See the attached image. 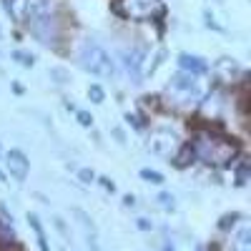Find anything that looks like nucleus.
I'll use <instances>...</instances> for the list:
<instances>
[{"label":"nucleus","mask_w":251,"mask_h":251,"mask_svg":"<svg viewBox=\"0 0 251 251\" xmlns=\"http://www.w3.org/2000/svg\"><path fill=\"white\" fill-rule=\"evenodd\" d=\"M188 151L194 153V158L208 166H226L236 156V143L224 136H216L211 131H199L194 133L191 143H188Z\"/></svg>","instance_id":"nucleus-1"},{"label":"nucleus","mask_w":251,"mask_h":251,"mask_svg":"<svg viewBox=\"0 0 251 251\" xmlns=\"http://www.w3.org/2000/svg\"><path fill=\"white\" fill-rule=\"evenodd\" d=\"M78 60H80V68L88 71L91 75H98V78H113L116 73V63L113 58L108 55L106 48H100L96 40H86L78 50Z\"/></svg>","instance_id":"nucleus-2"},{"label":"nucleus","mask_w":251,"mask_h":251,"mask_svg":"<svg viewBox=\"0 0 251 251\" xmlns=\"http://www.w3.org/2000/svg\"><path fill=\"white\" fill-rule=\"evenodd\" d=\"M163 3L161 0H116V13L126 20H136V23H146V20H156L163 15Z\"/></svg>","instance_id":"nucleus-3"},{"label":"nucleus","mask_w":251,"mask_h":251,"mask_svg":"<svg viewBox=\"0 0 251 251\" xmlns=\"http://www.w3.org/2000/svg\"><path fill=\"white\" fill-rule=\"evenodd\" d=\"M149 149L163 158H176L181 151V141L174 131L169 128H156L149 133Z\"/></svg>","instance_id":"nucleus-4"},{"label":"nucleus","mask_w":251,"mask_h":251,"mask_svg":"<svg viewBox=\"0 0 251 251\" xmlns=\"http://www.w3.org/2000/svg\"><path fill=\"white\" fill-rule=\"evenodd\" d=\"M28 28L43 46H55L60 40V20L55 15H50V13L35 18L33 23H28Z\"/></svg>","instance_id":"nucleus-5"},{"label":"nucleus","mask_w":251,"mask_h":251,"mask_svg":"<svg viewBox=\"0 0 251 251\" xmlns=\"http://www.w3.org/2000/svg\"><path fill=\"white\" fill-rule=\"evenodd\" d=\"M244 68L239 66V63L234 58H221L216 60V66H214V78L219 86H234V83H239L244 78Z\"/></svg>","instance_id":"nucleus-6"},{"label":"nucleus","mask_w":251,"mask_h":251,"mask_svg":"<svg viewBox=\"0 0 251 251\" xmlns=\"http://www.w3.org/2000/svg\"><path fill=\"white\" fill-rule=\"evenodd\" d=\"M5 169H8V174L20 183V181H25V176H28V171H30V161H28V156L23 153V151H8L5 156Z\"/></svg>","instance_id":"nucleus-7"},{"label":"nucleus","mask_w":251,"mask_h":251,"mask_svg":"<svg viewBox=\"0 0 251 251\" xmlns=\"http://www.w3.org/2000/svg\"><path fill=\"white\" fill-rule=\"evenodd\" d=\"M178 63H181V68L188 73V75H203L208 71V63L199 55H188V53H181L178 55Z\"/></svg>","instance_id":"nucleus-8"},{"label":"nucleus","mask_w":251,"mask_h":251,"mask_svg":"<svg viewBox=\"0 0 251 251\" xmlns=\"http://www.w3.org/2000/svg\"><path fill=\"white\" fill-rule=\"evenodd\" d=\"M231 251H251V231L246 221H241V226L231 234Z\"/></svg>","instance_id":"nucleus-9"},{"label":"nucleus","mask_w":251,"mask_h":251,"mask_svg":"<svg viewBox=\"0 0 251 251\" xmlns=\"http://www.w3.org/2000/svg\"><path fill=\"white\" fill-rule=\"evenodd\" d=\"M221 106H224V100H221V96H219L216 91L201 100V111H203V116H206V118H219Z\"/></svg>","instance_id":"nucleus-10"},{"label":"nucleus","mask_w":251,"mask_h":251,"mask_svg":"<svg viewBox=\"0 0 251 251\" xmlns=\"http://www.w3.org/2000/svg\"><path fill=\"white\" fill-rule=\"evenodd\" d=\"M5 10L15 23H25L28 18V0H5Z\"/></svg>","instance_id":"nucleus-11"},{"label":"nucleus","mask_w":251,"mask_h":251,"mask_svg":"<svg viewBox=\"0 0 251 251\" xmlns=\"http://www.w3.org/2000/svg\"><path fill=\"white\" fill-rule=\"evenodd\" d=\"M28 221H30V228L35 231V239H38L40 251H50V249H48V241H46V231H43V226H40L38 216H35V214H30V216H28Z\"/></svg>","instance_id":"nucleus-12"},{"label":"nucleus","mask_w":251,"mask_h":251,"mask_svg":"<svg viewBox=\"0 0 251 251\" xmlns=\"http://www.w3.org/2000/svg\"><path fill=\"white\" fill-rule=\"evenodd\" d=\"M166 58V50H158L153 58H149V63H141V66H143V75H151L158 66H161V60Z\"/></svg>","instance_id":"nucleus-13"},{"label":"nucleus","mask_w":251,"mask_h":251,"mask_svg":"<svg viewBox=\"0 0 251 251\" xmlns=\"http://www.w3.org/2000/svg\"><path fill=\"white\" fill-rule=\"evenodd\" d=\"M50 78H55V86H66L71 80V73L66 68H50Z\"/></svg>","instance_id":"nucleus-14"},{"label":"nucleus","mask_w":251,"mask_h":251,"mask_svg":"<svg viewBox=\"0 0 251 251\" xmlns=\"http://www.w3.org/2000/svg\"><path fill=\"white\" fill-rule=\"evenodd\" d=\"M13 58H15L23 68H33V63H35V58H33L30 53H25V50H15V53H13Z\"/></svg>","instance_id":"nucleus-15"},{"label":"nucleus","mask_w":251,"mask_h":251,"mask_svg":"<svg viewBox=\"0 0 251 251\" xmlns=\"http://www.w3.org/2000/svg\"><path fill=\"white\" fill-rule=\"evenodd\" d=\"M141 178H146L149 183H163V176L158 174V171H151V169H141Z\"/></svg>","instance_id":"nucleus-16"},{"label":"nucleus","mask_w":251,"mask_h":251,"mask_svg":"<svg viewBox=\"0 0 251 251\" xmlns=\"http://www.w3.org/2000/svg\"><path fill=\"white\" fill-rule=\"evenodd\" d=\"M88 98L93 103H103V98H106V93H103V88L98 86V83H93V86L88 88Z\"/></svg>","instance_id":"nucleus-17"},{"label":"nucleus","mask_w":251,"mask_h":251,"mask_svg":"<svg viewBox=\"0 0 251 251\" xmlns=\"http://www.w3.org/2000/svg\"><path fill=\"white\" fill-rule=\"evenodd\" d=\"M75 116H78V123L83 126V128H91V126H93V116H91V113H86V111H78Z\"/></svg>","instance_id":"nucleus-18"},{"label":"nucleus","mask_w":251,"mask_h":251,"mask_svg":"<svg viewBox=\"0 0 251 251\" xmlns=\"http://www.w3.org/2000/svg\"><path fill=\"white\" fill-rule=\"evenodd\" d=\"M78 178H80L83 183H93V178H96V174H93L91 169H80V171H78Z\"/></svg>","instance_id":"nucleus-19"},{"label":"nucleus","mask_w":251,"mask_h":251,"mask_svg":"<svg viewBox=\"0 0 251 251\" xmlns=\"http://www.w3.org/2000/svg\"><path fill=\"white\" fill-rule=\"evenodd\" d=\"M158 201H161V206H163V208L174 211V196H171V194H161V196H158Z\"/></svg>","instance_id":"nucleus-20"},{"label":"nucleus","mask_w":251,"mask_h":251,"mask_svg":"<svg viewBox=\"0 0 251 251\" xmlns=\"http://www.w3.org/2000/svg\"><path fill=\"white\" fill-rule=\"evenodd\" d=\"M138 228H143V231H149V228H151L149 219H138Z\"/></svg>","instance_id":"nucleus-21"},{"label":"nucleus","mask_w":251,"mask_h":251,"mask_svg":"<svg viewBox=\"0 0 251 251\" xmlns=\"http://www.w3.org/2000/svg\"><path fill=\"white\" fill-rule=\"evenodd\" d=\"M100 181H103V188H106V191H113V188H116V186H113L108 178H100Z\"/></svg>","instance_id":"nucleus-22"},{"label":"nucleus","mask_w":251,"mask_h":251,"mask_svg":"<svg viewBox=\"0 0 251 251\" xmlns=\"http://www.w3.org/2000/svg\"><path fill=\"white\" fill-rule=\"evenodd\" d=\"M3 156H5V151H3V146H0V161H3Z\"/></svg>","instance_id":"nucleus-23"}]
</instances>
